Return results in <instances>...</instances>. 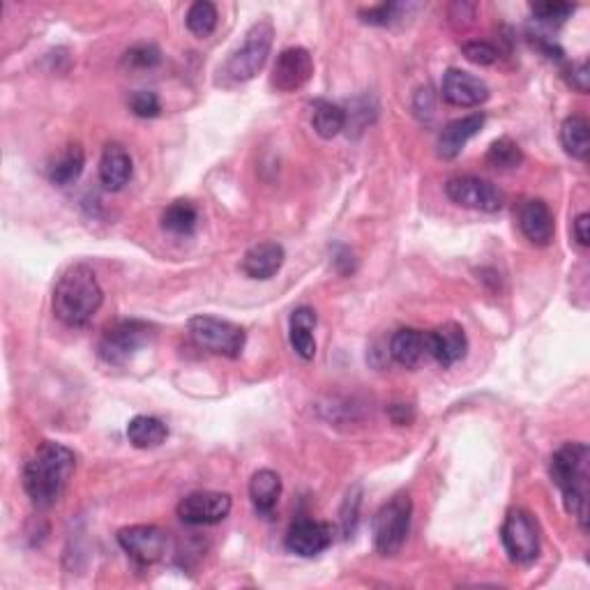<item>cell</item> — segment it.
Segmentation results:
<instances>
[{
	"label": "cell",
	"mask_w": 590,
	"mask_h": 590,
	"mask_svg": "<svg viewBox=\"0 0 590 590\" xmlns=\"http://www.w3.org/2000/svg\"><path fill=\"white\" fill-rule=\"evenodd\" d=\"M77 471V455L63 443L44 441L24 466V489L35 508L47 510L63 498Z\"/></svg>",
	"instance_id": "6da1fadb"
},
{
	"label": "cell",
	"mask_w": 590,
	"mask_h": 590,
	"mask_svg": "<svg viewBox=\"0 0 590 590\" xmlns=\"http://www.w3.org/2000/svg\"><path fill=\"white\" fill-rule=\"evenodd\" d=\"M104 302L97 275L83 263L70 266L60 275L54 289V314L67 328H83L100 312Z\"/></svg>",
	"instance_id": "7a4b0ae2"
},
{
	"label": "cell",
	"mask_w": 590,
	"mask_h": 590,
	"mask_svg": "<svg viewBox=\"0 0 590 590\" xmlns=\"http://www.w3.org/2000/svg\"><path fill=\"white\" fill-rule=\"evenodd\" d=\"M588 445L565 443L551 457V480L561 489L565 510L579 521V526H588Z\"/></svg>",
	"instance_id": "3957f363"
},
{
	"label": "cell",
	"mask_w": 590,
	"mask_h": 590,
	"mask_svg": "<svg viewBox=\"0 0 590 590\" xmlns=\"http://www.w3.org/2000/svg\"><path fill=\"white\" fill-rule=\"evenodd\" d=\"M272 42H275V26H272L268 19L256 21V24L247 30L242 47L226 58L222 70H219L222 79L229 83L252 81L256 74L263 70V65L268 63Z\"/></svg>",
	"instance_id": "277c9868"
},
{
	"label": "cell",
	"mask_w": 590,
	"mask_h": 590,
	"mask_svg": "<svg viewBox=\"0 0 590 590\" xmlns=\"http://www.w3.org/2000/svg\"><path fill=\"white\" fill-rule=\"evenodd\" d=\"M413 501L408 494H397L374 514L372 533L374 547L381 556H395L404 547L408 528H411Z\"/></svg>",
	"instance_id": "5b68a950"
},
{
	"label": "cell",
	"mask_w": 590,
	"mask_h": 590,
	"mask_svg": "<svg viewBox=\"0 0 590 590\" xmlns=\"http://www.w3.org/2000/svg\"><path fill=\"white\" fill-rule=\"evenodd\" d=\"M187 332L199 349L224 355V358H238L245 349V330L231 321L215 319V316H194L187 323Z\"/></svg>",
	"instance_id": "8992f818"
},
{
	"label": "cell",
	"mask_w": 590,
	"mask_h": 590,
	"mask_svg": "<svg viewBox=\"0 0 590 590\" xmlns=\"http://www.w3.org/2000/svg\"><path fill=\"white\" fill-rule=\"evenodd\" d=\"M501 540L512 563L531 565L540 556V528L526 510H510L501 528Z\"/></svg>",
	"instance_id": "52a82bcc"
},
{
	"label": "cell",
	"mask_w": 590,
	"mask_h": 590,
	"mask_svg": "<svg viewBox=\"0 0 590 590\" xmlns=\"http://www.w3.org/2000/svg\"><path fill=\"white\" fill-rule=\"evenodd\" d=\"M153 337V328L143 321H118L104 330L100 339V355L109 365H123L139 353Z\"/></svg>",
	"instance_id": "ba28073f"
},
{
	"label": "cell",
	"mask_w": 590,
	"mask_h": 590,
	"mask_svg": "<svg viewBox=\"0 0 590 590\" xmlns=\"http://www.w3.org/2000/svg\"><path fill=\"white\" fill-rule=\"evenodd\" d=\"M445 194L461 208L480 210V213H498L503 208L505 196L501 189L489 180L478 176H455L445 183Z\"/></svg>",
	"instance_id": "9c48e42d"
},
{
	"label": "cell",
	"mask_w": 590,
	"mask_h": 590,
	"mask_svg": "<svg viewBox=\"0 0 590 590\" xmlns=\"http://www.w3.org/2000/svg\"><path fill=\"white\" fill-rule=\"evenodd\" d=\"M118 544L132 561L139 565H153L162 561L166 549H169V535L160 526H127L118 531Z\"/></svg>",
	"instance_id": "30bf717a"
},
{
	"label": "cell",
	"mask_w": 590,
	"mask_h": 590,
	"mask_svg": "<svg viewBox=\"0 0 590 590\" xmlns=\"http://www.w3.org/2000/svg\"><path fill=\"white\" fill-rule=\"evenodd\" d=\"M231 496L222 491H194L178 505V517L187 526H213L229 517Z\"/></svg>",
	"instance_id": "8fae6325"
},
{
	"label": "cell",
	"mask_w": 590,
	"mask_h": 590,
	"mask_svg": "<svg viewBox=\"0 0 590 590\" xmlns=\"http://www.w3.org/2000/svg\"><path fill=\"white\" fill-rule=\"evenodd\" d=\"M312 77V54L302 47H291L279 54L275 67H272V88H277L279 93H295V90L307 86Z\"/></svg>",
	"instance_id": "7c38bea8"
},
{
	"label": "cell",
	"mask_w": 590,
	"mask_h": 590,
	"mask_svg": "<svg viewBox=\"0 0 590 590\" xmlns=\"http://www.w3.org/2000/svg\"><path fill=\"white\" fill-rule=\"evenodd\" d=\"M443 100L452 107H480L489 100V86L482 79L464 70H448L443 74L441 86Z\"/></svg>",
	"instance_id": "4fadbf2b"
},
{
	"label": "cell",
	"mask_w": 590,
	"mask_h": 590,
	"mask_svg": "<svg viewBox=\"0 0 590 590\" xmlns=\"http://www.w3.org/2000/svg\"><path fill=\"white\" fill-rule=\"evenodd\" d=\"M332 544V528L323 521L300 519L286 533V549L302 558H314L323 554Z\"/></svg>",
	"instance_id": "5bb4252c"
},
{
	"label": "cell",
	"mask_w": 590,
	"mask_h": 590,
	"mask_svg": "<svg viewBox=\"0 0 590 590\" xmlns=\"http://www.w3.org/2000/svg\"><path fill=\"white\" fill-rule=\"evenodd\" d=\"M429 355L441 367H452L466 358L468 339L459 323H443L436 330L427 332Z\"/></svg>",
	"instance_id": "9a60e30c"
},
{
	"label": "cell",
	"mask_w": 590,
	"mask_h": 590,
	"mask_svg": "<svg viewBox=\"0 0 590 590\" xmlns=\"http://www.w3.org/2000/svg\"><path fill=\"white\" fill-rule=\"evenodd\" d=\"M484 113H471L459 120H452L443 127V132L438 134L436 141V153L441 160H455V157L466 148V143L473 139L475 134H480L484 127Z\"/></svg>",
	"instance_id": "2e32d148"
},
{
	"label": "cell",
	"mask_w": 590,
	"mask_h": 590,
	"mask_svg": "<svg viewBox=\"0 0 590 590\" xmlns=\"http://www.w3.org/2000/svg\"><path fill=\"white\" fill-rule=\"evenodd\" d=\"M519 229L537 247H547L554 240L556 224L549 206L540 199L524 201L519 208Z\"/></svg>",
	"instance_id": "e0dca14e"
},
{
	"label": "cell",
	"mask_w": 590,
	"mask_h": 590,
	"mask_svg": "<svg viewBox=\"0 0 590 590\" xmlns=\"http://www.w3.org/2000/svg\"><path fill=\"white\" fill-rule=\"evenodd\" d=\"M284 247L277 242H259L252 249H247L245 259H242V272L249 279H272L284 266Z\"/></svg>",
	"instance_id": "ac0fdd59"
},
{
	"label": "cell",
	"mask_w": 590,
	"mask_h": 590,
	"mask_svg": "<svg viewBox=\"0 0 590 590\" xmlns=\"http://www.w3.org/2000/svg\"><path fill=\"white\" fill-rule=\"evenodd\" d=\"M132 173H134V164L125 146H120V143H109V146L104 148L102 160H100L102 185L107 187L109 192H118V189H123L127 183H130Z\"/></svg>",
	"instance_id": "d6986e66"
},
{
	"label": "cell",
	"mask_w": 590,
	"mask_h": 590,
	"mask_svg": "<svg viewBox=\"0 0 590 590\" xmlns=\"http://www.w3.org/2000/svg\"><path fill=\"white\" fill-rule=\"evenodd\" d=\"M390 353L399 365L406 369L418 367L422 358L429 353V342H427V332L415 330V328H402L395 332L390 342Z\"/></svg>",
	"instance_id": "ffe728a7"
},
{
	"label": "cell",
	"mask_w": 590,
	"mask_h": 590,
	"mask_svg": "<svg viewBox=\"0 0 590 590\" xmlns=\"http://www.w3.org/2000/svg\"><path fill=\"white\" fill-rule=\"evenodd\" d=\"M316 312L312 307H298L291 314L289 323V339L293 351L300 355L302 360H314L316 355V339H314V328H316Z\"/></svg>",
	"instance_id": "44dd1931"
},
{
	"label": "cell",
	"mask_w": 590,
	"mask_h": 590,
	"mask_svg": "<svg viewBox=\"0 0 590 590\" xmlns=\"http://www.w3.org/2000/svg\"><path fill=\"white\" fill-rule=\"evenodd\" d=\"M279 496H282V478L275 471H256L249 480V498H252L254 508L263 517H270L275 512Z\"/></svg>",
	"instance_id": "7402d4cb"
},
{
	"label": "cell",
	"mask_w": 590,
	"mask_h": 590,
	"mask_svg": "<svg viewBox=\"0 0 590 590\" xmlns=\"http://www.w3.org/2000/svg\"><path fill=\"white\" fill-rule=\"evenodd\" d=\"M127 438L134 448L139 450H153L169 438V427L162 420L153 418V415H136L127 425Z\"/></svg>",
	"instance_id": "603a6c76"
},
{
	"label": "cell",
	"mask_w": 590,
	"mask_h": 590,
	"mask_svg": "<svg viewBox=\"0 0 590 590\" xmlns=\"http://www.w3.org/2000/svg\"><path fill=\"white\" fill-rule=\"evenodd\" d=\"M346 111L339 104L328 100H316L312 104V125L321 139H335L346 127Z\"/></svg>",
	"instance_id": "cb8c5ba5"
},
{
	"label": "cell",
	"mask_w": 590,
	"mask_h": 590,
	"mask_svg": "<svg viewBox=\"0 0 590 590\" xmlns=\"http://www.w3.org/2000/svg\"><path fill=\"white\" fill-rule=\"evenodd\" d=\"M561 143L567 155H572L574 160L584 162L590 150L588 139V120L584 116H570L563 120L561 125Z\"/></svg>",
	"instance_id": "d4e9b609"
},
{
	"label": "cell",
	"mask_w": 590,
	"mask_h": 590,
	"mask_svg": "<svg viewBox=\"0 0 590 590\" xmlns=\"http://www.w3.org/2000/svg\"><path fill=\"white\" fill-rule=\"evenodd\" d=\"M83 166H86V153H83L81 146H70L65 150V155L51 164L49 178L54 185H72L74 180H79L83 173Z\"/></svg>",
	"instance_id": "484cf974"
},
{
	"label": "cell",
	"mask_w": 590,
	"mask_h": 590,
	"mask_svg": "<svg viewBox=\"0 0 590 590\" xmlns=\"http://www.w3.org/2000/svg\"><path fill=\"white\" fill-rule=\"evenodd\" d=\"M199 213L189 201H173L162 215V226L173 236H189L196 229Z\"/></svg>",
	"instance_id": "4316f807"
},
{
	"label": "cell",
	"mask_w": 590,
	"mask_h": 590,
	"mask_svg": "<svg viewBox=\"0 0 590 590\" xmlns=\"http://www.w3.org/2000/svg\"><path fill=\"white\" fill-rule=\"evenodd\" d=\"M217 21H219L217 7L213 3H208V0H199V3H194L187 10V17H185L187 30L196 37H208L217 28Z\"/></svg>",
	"instance_id": "83f0119b"
},
{
	"label": "cell",
	"mask_w": 590,
	"mask_h": 590,
	"mask_svg": "<svg viewBox=\"0 0 590 590\" xmlns=\"http://www.w3.org/2000/svg\"><path fill=\"white\" fill-rule=\"evenodd\" d=\"M487 162L494 166V169H501V171H510V169H517L524 162V153H521V148L514 143L508 136H503V139H498L491 143L489 153H487Z\"/></svg>",
	"instance_id": "f1b7e54d"
},
{
	"label": "cell",
	"mask_w": 590,
	"mask_h": 590,
	"mask_svg": "<svg viewBox=\"0 0 590 590\" xmlns=\"http://www.w3.org/2000/svg\"><path fill=\"white\" fill-rule=\"evenodd\" d=\"M160 49L153 47V44H139V47H132L127 51L123 63L132 70H150L160 63Z\"/></svg>",
	"instance_id": "f546056e"
},
{
	"label": "cell",
	"mask_w": 590,
	"mask_h": 590,
	"mask_svg": "<svg viewBox=\"0 0 590 590\" xmlns=\"http://www.w3.org/2000/svg\"><path fill=\"white\" fill-rule=\"evenodd\" d=\"M130 109L139 118H157L162 111L160 97H157L153 90H136L130 97Z\"/></svg>",
	"instance_id": "4dcf8cb0"
},
{
	"label": "cell",
	"mask_w": 590,
	"mask_h": 590,
	"mask_svg": "<svg viewBox=\"0 0 590 590\" xmlns=\"http://www.w3.org/2000/svg\"><path fill=\"white\" fill-rule=\"evenodd\" d=\"M404 10V5L399 3H383L376 7H369V10H362L360 17L369 26H390L392 21L399 19V12Z\"/></svg>",
	"instance_id": "1f68e13d"
},
{
	"label": "cell",
	"mask_w": 590,
	"mask_h": 590,
	"mask_svg": "<svg viewBox=\"0 0 590 590\" xmlns=\"http://www.w3.org/2000/svg\"><path fill=\"white\" fill-rule=\"evenodd\" d=\"M531 10L544 24H563L577 7L570 3H533Z\"/></svg>",
	"instance_id": "d6a6232c"
},
{
	"label": "cell",
	"mask_w": 590,
	"mask_h": 590,
	"mask_svg": "<svg viewBox=\"0 0 590 590\" xmlns=\"http://www.w3.org/2000/svg\"><path fill=\"white\" fill-rule=\"evenodd\" d=\"M464 56L475 65H494L498 60V51L489 42H466Z\"/></svg>",
	"instance_id": "836d02e7"
},
{
	"label": "cell",
	"mask_w": 590,
	"mask_h": 590,
	"mask_svg": "<svg viewBox=\"0 0 590 590\" xmlns=\"http://www.w3.org/2000/svg\"><path fill=\"white\" fill-rule=\"evenodd\" d=\"M358 510H360V489L355 487L351 494L346 496V503L342 510V526L346 535H351L355 531V526H358Z\"/></svg>",
	"instance_id": "e575fe53"
},
{
	"label": "cell",
	"mask_w": 590,
	"mask_h": 590,
	"mask_svg": "<svg viewBox=\"0 0 590 590\" xmlns=\"http://www.w3.org/2000/svg\"><path fill=\"white\" fill-rule=\"evenodd\" d=\"M588 63L584 60V63H574L570 67V77H567V81H570V86L574 90H579V93H588Z\"/></svg>",
	"instance_id": "d590c367"
},
{
	"label": "cell",
	"mask_w": 590,
	"mask_h": 590,
	"mask_svg": "<svg viewBox=\"0 0 590 590\" xmlns=\"http://www.w3.org/2000/svg\"><path fill=\"white\" fill-rule=\"evenodd\" d=\"M390 418L397 427H406L415 420V411H413V406H408V404H395V406H390Z\"/></svg>",
	"instance_id": "8d00e7d4"
},
{
	"label": "cell",
	"mask_w": 590,
	"mask_h": 590,
	"mask_svg": "<svg viewBox=\"0 0 590 590\" xmlns=\"http://www.w3.org/2000/svg\"><path fill=\"white\" fill-rule=\"evenodd\" d=\"M590 215L588 213H581L577 219H574V238L581 247H588L590 245Z\"/></svg>",
	"instance_id": "74e56055"
}]
</instances>
